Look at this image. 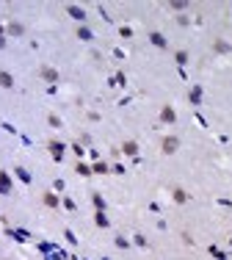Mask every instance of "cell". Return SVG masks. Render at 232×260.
<instances>
[{"mask_svg":"<svg viewBox=\"0 0 232 260\" xmlns=\"http://www.w3.org/2000/svg\"><path fill=\"white\" fill-rule=\"evenodd\" d=\"M0 83H3V86H11V78H8V75L3 72V75H0Z\"/></svg>","mask_w":232,"mask_h":260,"instance_id":"1","label":"cell"}]
</instances>
